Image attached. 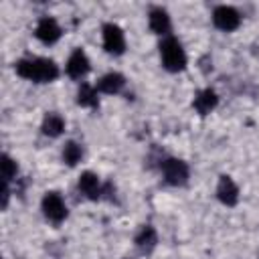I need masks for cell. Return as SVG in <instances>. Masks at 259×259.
Here are the masks:
<instances>
[{
    "mask_svg": "<svg viewBox=\"0 0 259 259\" xmlns=\"http://www.w3.org/2000/svg\"><path fill=\"white\" fill-rule=\"evenodd\" d=\"M14 71L30 83H53L61 75L59 65L49 57H22L14 63Z\"/></svg>",
    "mask_w": 259,
    "mask_h": 259,
    "instance_id": "6da1fadb",
    "label": "cell"
},
{
    "mask_svg": "<svg viewBox=\"0 0 259 259\" xmlns=\"http://www.w3.org/2000/svg\"><path fill=\"white\" fill-rule=\"evenodd\" d=\"M160 49V63L166 71L170 73H180L186 69V63H188V57H186V51L182 47V42L176 38V36H164L158 45Z\"/></svg>",
    "mask_w": 259,
    "mask_h": 259,
    "instance_id": "7a4b0ae2",
    "label": "cell"
},
{
    "mask_svg": "<svg viewBox=\"0 0 259 259\" xmlns=\"http://www.w3.org/2000/svg\"><path fill=\"white\" fill-rule=\"evenodd\" d=\"M160 172H162L164 182L170 184V186H184L190 178L188 164L180 158H174V156H168V158L160 160Z\"/></svg>",
    "mask_w": 259,
    "mask_h": 259,
    "instance_id": "3957f363",
    "label": "cell"
},
{
    "mask_svg": "<svg viewBox=\"0 0 259 259\" xmlns=\"http://www.w3.org/2000/svg\"><path fill=\"white\" fill-rule=\"evenodd\" d=\"M101 45H103V51L113 55V57H119L125 53V32L119 24L115 22H105L101 26Z\"/></svg>",
    "mask_w": 259,
    "mask_h": 259,
    "instance_id": "277c9868",
    "label": "cell"
},
{
    "mask_svg": "<svg viewBox=\"0 0 259 259\" xmlns=\"http://www.w3.org/2000/svg\"><path fill=\"white\" fill-rule=\"evenodd\" d=\"M40 210H42L45 219L51 221V223H55V225L63 223L67 219V214H69L65 198L59 192H55V190H49V192L42 194V198H40Z\"/></svg>",
    "mask_w": 259,
    "mask_h": 259,
    "instance_id": "5b68a950",
    "label": "cell"
},
{
    "mask_svg": "<svg viewBox=\"0 0 259 259\" xmlns=\"http://www.w3.org/2000/svg\"><path fill=\"white\" fill-rule=\"evenodd\" d=\"M210 18H212V24L223 32H233L241 26V12L235 6H229V4L214 6Z\"/></svg>",
    "mask_w": 259,
    "mask_h": 259,
    "instance_id": "8992f818",
    "label": "cell"
},
{
    "mask_svg": "<svg viewBox=\"0 0 259 259\" xmlns=\"http://www.w3.org/2000/svg\"><path fill=\"white\" fill-rule=\"evenodd\" d=\"M63 34V28L59 24V20L55 16H40L36 20V26H34V36L42 42V45H55Z\"/></svg>",
    "mask_w": 259,
    "mask_h": 259,
    "instance_id": "52a82bcc",
    "label": "cell"
},
{
    "mask_svg": "<svg viewBox=\"0 0 259 259\" xmlns=\"http://www.w3.org/2000/svg\"><path fill=\"white\" fill-rule=\"evenodd\" d=\"M91 71V61H89V57H87V53L83 51V49H75L71 55H69V59H67V63H65V73L71 77V79H83L87 73Z\"/></svg>",
    "mask_w": 259,
    "mask_h": 259,
    "instance_id": "ba28073f",
    "label": "cell"
},
{
    "mask_svg": "<svg viewBox=\"0 0 259 259\" xmlns=\"http://www.w3.org/2000/svg\"><path fill=\"white\" fill-rule=\"evenodd\" d=\"M77 188H79V192H81L85 198H89V200H99V198H103V188H105V184H101V180H99V176H97L95 172L85 170V172H81V176H79V180H77Z\"/></svg>",
    "mask_w": 259,
    "mask_h": 259,
    "instance_id": "9c48e42d",
    "label": "cell"
},
{
    "mask_svg": "<svg viewBox=\"0 0 259 259\" xmlns=\"http://www.w3.org/2000/svg\"><path fill=\"white\" fill-rule=\"evenodd\" d=\"M148 26L154 34L158 36H170V30H172V20H170V14L166 8L162 6H152L150 12H148Z\"/></svg>",
    "mask_w": 259,
    "mask_h": 259,
    "instance_id": "30bf717a",
    "label": "cell"
},
{
    "mask_svg": "<svg viewBox=\"0 0 259 259\" xmlns=\"http://www.w3.org/2000/svg\"><path fill=\"white\" fill-rule=\"evenodd\" d=\"M214 192H217L219 202L225 204V206H235V204L239 202V196H241L237 182H235L231 176H227V174H223V176L219 178Z\"/></svg>",
    "mask_w": 259,
    "mask_h": 259,
    "instance_id": "8fae6325",
    "label": "cell"
},
{
    "mask_svg": "<svg viewBox=\"0 0 259 259\" xmlns=\"http://www.w3.org/2000/svg\"><path fill=\"white\" fill-rule=\"evenodd\" d=\"M217 105H219V95H217V91L210 89V87L200 89V91L194 95V99H192V107H194V111H196L198 115H208L210 111L217 109Z\"/></svg>",
    "mask_w": 259,
    "mask_h": 259,
    "instance_id": "7c38bea8",
    "label": "cell"
},
{
    "mask_svg": "<svg viewBox=\"0 0 259 259\" xmlns=\"http://www.w3.org/2000/svg\"><path fill=\"white\" fill-rule=\"evenodd\" d=\"M95 87H97L99 93L117 95V93H121V89L125 87V77H123L121 73H117V71H109V73H105V75L99 77V81H97Z\"/></svg>",
    "mask_w": 259,
    "mask_h": 259,
    "instance_id": "4fadbf2b",
    "label": "cell"
},
{
    "mask_svg": "<svg viewBox=\"0 0 259 259\" xmlns=\"http://www.w3.org/2000/svg\"><path fill=\"white\" fill-rule=\"evenodd\" d=\"M134 243H136V247H138L140 253H146V255L152 253L154 247L158 245V233H156V229L152 225H142L138 229L136 237H134Z\"/></svg>",
    "mask_w": 259,
    "mask_h": 259,
    "instance_id": "5bb4252c",
    "label": "cell"
},
{
    "mask_svg": "<svg viewBox=\"0 0 259 259\" xmlns=\"http://www.w3.org/2000/svg\"><path fill=\"white\" fill-rule=\"evenodd\" d=\"M65 119H63V115L61 113H57V111H49L45 117H42V123H40V132H42V136H47V138H59L63 132H65Z\"/></svg>",
    "mask_w": 259,
    "mask_h": 259,
    "instance_id": "9a60e30c",
    "label": "cell"
},
{
    "mask_svg": "<svg viewBox=\"0 0 259 259\" xmlns=\"http://www.w3.org/2000/svg\"><path fill=\"white\" fill-rule=\"evenodd\" d=\"M77 105L85 107V109H95L99 105V91L95 85L81 81L79 89H77Z\"/></svg>",
    "mask_w": 259,
    "mask_h": 259,
    "instance_id": "2e32d148",
    "label": "cell"
},
{
    "mask_svg": "<svg viewBox=\"0 0 259 259\" xmlns=\"http://www.w3.org/2000/svg\"><path fill=\"white\" fill-rule=\"evenodd\" d=\"M61 158H63V162L67 166H77L83 160V148H81V144H77L73 140L65 142V146L61 150Z\"/></svg>",
    "mask_w": 259,
    "mask_h": 259,
    "instance_id": "e0dca14e",
    "label": "cell"
},
{
    "mask_svg": "<svg viewBox=\"0 0 259 259\" xmlns=\"http://www.w3.org/2000/svg\"><path fill=\"white\" fill-rule=\"evenodd\" d=\"M18 176V164L12 156L2 154V182H12Z\"/></svg>",
    "mask_w": 259,
    "mask_h": 259,
    "instance_id": "ac0fdd59",
    "label": "cell"
}]
</instances>
